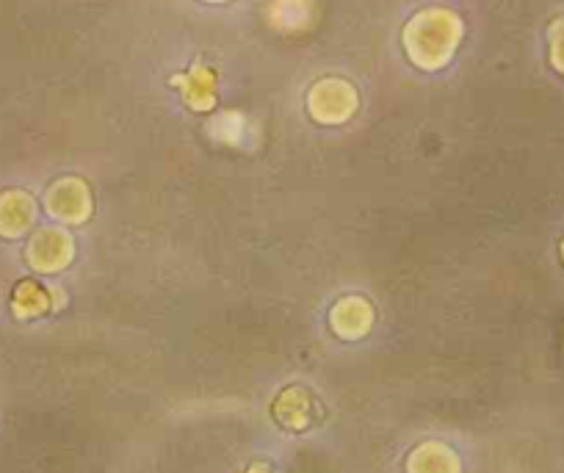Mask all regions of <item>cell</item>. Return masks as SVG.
<instances>
[{
  "mask_svg": "<svg viewBox=\"0 0 564 473\" xmlns=\"http://www.w3.org/2000/svg\"><path fill=\"white\" fill-rule=\"evenodd\" d=\"M243 473H271V471L263 465V462H254V465L247 467V471H243Z\"/></svg>",
  "mask_w": 564,
  "mask_h": 473,
  "instance_id": "cell-14",
  "label": "cell"
},
{
  "mask_svg": "<svg viewBox=\"0 0 564 473\" xmlns=\"http://www.w3.org/2000/svg\"><path fill=\"white\" fill-rule=\"evenodd\" d=\"M329 327L338 338L357 341L373 327V308L368 299L362 297H344L333 304L329 310Z\"/></svg>",
  "mask_w": 564,
  "mask_h": 473,
  "instance_id": "cell-5",
  "label": "cell"
},
{
  "mask_svg": "<svg viewBox=\"0 0 564 473\" xmlns=\"http://www.w3.org/2000/svg\"><path fill=\"white\" fill-rule=\"evenodd\" d=\"M51 308V297L42 286H36L34 280H25L14 288L12 310L20 315V319H36V315L47 313Z\"/></svg>",
  "mask_w": 564,
  "mask_h": 473,
  "instance_id": "cell-12",
  "label": "cell"
},
{
  "mask_svg": "<svg viewBox=\"0 0 564 473\" xmlns=\"http://www.w3.org/2000/svg\"><path fill=\"white\" fill-rule=\"evenodd\" d=\"M265 18H269L271 29L282 31V34H296L311 25L313 3L311 0H271Z\"/></svg>",
  "mask_w": 564,
  "mask_h": 473,
  "instance_id": "cell-9",
  "label": "cell"
},
{
  "mask_svg": "<svg viewBox=\"0 0 564 473\" xmlns=\"http://www.w3.org/2000/svg\"><path fill=\"white\" fill-rule=\"evenodd\" d=\"M360 108V95L344 78H322L307 89V114L318 125H344Z\"/></svg>",
  "mask_w": 564,
  "mask_h": 473,
  "instance_id": "cell-2",
  "label": "cell"
},
{
  "mask_svg": "<svg viewBox=\"0 0 564 473\" xmlns=\"http://www.w3.org/2000/svg\"><path fill=\"white\" fill-rule=\"evenodd\" d=\"M175 84L181 86L183 97H186L188 108L194 111H208L216 103V75L208 67H194L188 75L175 78Z\"/></svg>",
  "mask_w": 564,
  "mask_h": 473,
  "instance_id": "cell-10",
  "label": "cell"
},
{
  "mask_svg": "<svg viewBox=\"0 0 564 473\" xmlns=\"http://www.w3.org/2000/svg\"><path fill=\"white\" fill-rule=\"evenodd\" d=\"M547 56H551L553 69L564 75V18L556 20L547 31Z\"/></svg>",
  "mask_w": 564,
  "mask_h": 473,
  "instance_id": "cell-13",
  "label": "cell"
},
{
  "mask_svg": "<svg viewBox=\"0 0 564 473\" xmlns=\"http://www.w3.org/2000/svg\"><path fill=\"white\" fill-rule=\"evenodd\" d=\"M406 473H463V462L446 443L430 440L406 456Z\"/></svg>",
  "mask_w": 564,
  "mask_h": 473,
  "instance_id": "cell-7",
  "label": "cell"
},
{
  "mask_svg": "<svg viewBox=\"0 0 564 473\" xmlns=\"http://www.w3.org/2000/svg\"><path fill=\"white\" fill-rule=\"evenodd\" d=\"M45 211L62 225H84L95 211L91 192L80 178H62L45 192Z\"/></svg>",
  "mask_w": 564,
  "mask_h": 473,
  "instance_id": "cell-4",
  "label": "cell"
},
{
  "mask_svg": "<svg viewBox=\"0 0 564 473\" xmlns=\"http://www.w3.org/2000/svg\"><path fill=\"white\" fill-rule=\"evenodd\" d=\"M75 258V241L69 230L64 227H40L31 236L29 249H25V260L40 275H58L67 269Z\"/></svg>",
  "mask_w": 564,
  "mask_h": 473,
  "instance_id": "cell-3",
  "label": "cell"
},
{
  "mask_svg": "<svg viewBox=\"0 0 564 473\" xmlns=\"http://www.w3.org/2000/svg\"><path fill=\"white\" fill-rule=\"evenodd\" d=\"M562 260H564V241H562Z\"/></svg>",
  "mask_w": 564,
  "mask_h": 473,
  "instance_id": "cell-16",
  "label": "cell"
},
{
  "mask_svg": "<svg viewBox=\"0 0 564 473\" xmlns=\"http://www.w3.org/2000/svg\"><path fill=\"white\" fill-rule=\"evenodd\" d=\"M36 225V200L23 189L0 192V236L20 238Z\"/></svg>",
  "mask_w": 564,
  "mask_h": 473,
  "instance_id": "cell-6",
  "label": "cell"
},
{
  "mask_svg": "<svg viewBox=\"0 0 564 473\" xmlns=\"http://www.w3.org/2000/svg\"><path fill=\"white\" fill-rule=\"evenodd\" d=\"M203 3H210V7H219V3H230V0H203Z\"/></svg>",
  "mask_w": 564,
  "mask_h": 473,
  "instance_id": "cell-15",
  "label": "cell"
},
{
  "mask_svg": "<svg viewBox=\"0 0 564 473\" xmlns=\"http://www.w3.org/2000/svg\"><path fill=\"white\" fill-rule=\"evenodd\" d=\"M465 36V23L457 12L443 7L421 9L406 20L401 31V45L406 58L423 73H437L448 67Z\"/></svg>",
  "mask_w": 564,
  "mask_h": 473,
  "instance_id": "cell-1",
  "label": "cell"
},
{
  "mask_svg": "<svg viewBox=\"0 0 564 473\" xmlns=\"http://www.w3.org/2000/svg\"><path fill=\"white\" fill-rule=\"evenodd\" d=\"M274 418L285 429H307L313 421V399L305 388L294 385V388H285L274 401Z\"/></svg>",
  "mask_w": 564,
  "mask_h": 473,
  "instance_id": "cell-8",
  "label": "cell"
},
{
  "mask_svg": "<svg viewBox=\"0 0 564 473\" xmlns=\"http://www.w3.org/2000/svg\"><path fill=\"white\" fill-rule=\"evenodd\" d=\"M210 133L214 139H219L221 144H230V147H243L247 139H252V125L243 114L236 111H225L210 122Z\"/></svg>",
  "mask_w": 564,
  "mask_h": 473,
  "instance_id": "cell-11",
  "label": "cell"
}]
</instances>
